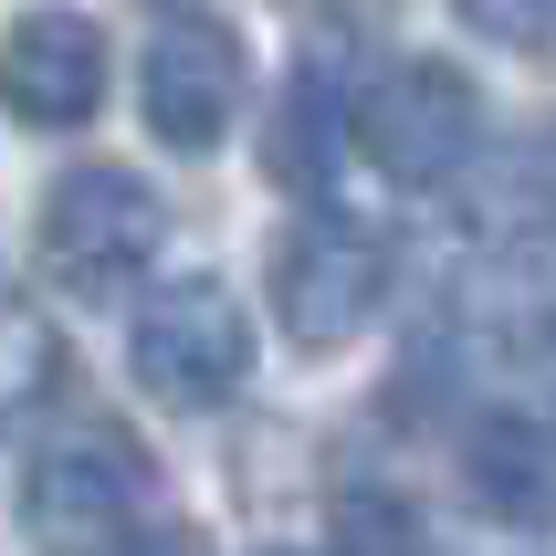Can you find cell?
<instances>
[{
	"mask_svg": "<svg viewBox=\"0 0 556 556\" xmlns=\"http://www.w3.org/2000/svg\"><path fill=\"white\" fill-rule=\"evenodd\" d=\"M137 526H157V452L105 409H74L22 463V535L42 556H116Z\"/></svg>",
	"mask_w": 556,
	"mask_h": 556,
	"instance_id": "cell-1",
	"label": "cell"
},
{
	"mask_svg": "<svg viewBox=\"0 0 556 556\" xmlns=\"http://www.w3.org/2000/svg\"><path fill=\"white\" fill-rule=\"evenodd\" d=\"M346 148L400 189H452L483 157V94L463 63L441 53H400L346 94Z\"/></svg>",
	"mask_w": 556,
	"mask_h": 556,
	"instance_id": "cell-2",
	"label": "cell"
},
{
	"mask_svg": "<svg viewBox=\"0 0 556 556\" xmlns=\"http://www.w3.org/2000/svg\"><path fill=\"white\" fill-rule=\"evenodd\" d=\"M126 368H137V389L168 400V409H220L252 378V315H242V294H231L220 274L157 283L148 305H137V326H126Z\"/></svg>",
	"mask_w": 556,
	"mask_h": 556,
	"instance_id": "cell-3",
	"label": "cell"
},
{
	"mask_svg": "<svg viewBox=\"0 0 556 556\" xmlns=\"http://www.w3.org/2000/svg\"><path fill=\"white\" fill-rule=\"evenodd\" d=\"M389 274H400V252H389L378 220H357V211H305L274 242V326L294 346H346L378 305H389Z\"/></svg>",
	"mask_w": 556,
	"mask_h": 556,
	"instance_id": "cell-4",
	"label": "cell"
},
{
	"mask_svg": "<svg viewBox=\"0 0 556 556\" xmlns=\"http://www.w3.org/2000/svg\"><path fill=\"white\" fill-rule=\"evenodd\" d=\"M31 242H42V263H53L74 294H116V283H137V274L157 263V242H168V211H157V189L137 179V168H116V157H85V168H63V179L42 189Z\"/></svg>",
	"mask_w": 556,
	"mask_h": 556,
	"instance_id": "cell-5",
	"label": "cell"
},
{
	"mask_svg": "<svg viewBox=\"0 0 556 556\" xmlns=\"http://www.w3.org/2000/svg\"><path fill=\"white\" fill-rule=\"evenodd\" d=\"M252 94V42L220 11H157L148 22V63H137V105H148V137L179 157H211L231 126H242Z\"/></svg>",
	"mask_w": 556,
	"mask_h": 556,
	"instance_id": "cell-6",
	"label": "cell"
},
{
	"mask_svg": "<svg viewBox=\"0 0 556 556\" xmlns=\"http://www.w3.org/2000/svg\"><path fill=\"white\" fill-rule=\"evenodd\" d=\"M0 105L42 137H74L105 105V22L94 11H22L0 31Z\"/></svg>",
	"mask_w": 556,
	"mask_h": 556,
	"instance_id": "cell-7",
	"label": "cell"
},
{
	"mask_svg": "<svg viewBox=\"0 0 556 556\" xmlns=\"http://www.w3.org/2000/svg\"><path fill=\"white\" fill-rule=\"evenodd\" d=\"M463 494L494 515V526H546L556 494V441L535 409H483L463 431Z\"/></svg>",
	"mask_w": 556,
	"mask_h": 556,
	"instance_id": "cell-8",
	"label": "cell"
},
{
	"mask_svg": "<svg viewBox=\"0 0 556 556\" xmlns=\"http://www.w3.org/2000/svg\"><path fill=\"white\" fill-rule=\"evenodd\" d=\"M337 148H346V85H337V63L315 53L305 74L283 85V105H274L263 168H274L283 189H326V179H337Z\"/></svg>",
	"mask_w": 556,
	"mask_h": 556,
	"instance_id": "cell-9",
	"label": "cell"
},
{
	"mask_svg": "<svg viewBox=\"0 0 556 556\" xmlns=\"http://www.w3.org/2000/svg\"><path fill=\"white\" fill-rule=\"evenodd\" d=\"M326 556H431V526L400 483H346L326 504Z\"/></svg>",
	"mask_w": 556,
	"mask_h": 556,
	"instance_id": "cell-10",
	"label": "cell"
},
{
	"mask_svg": "<svg viewBox=\"0 0 556 556\" xmlns=\"http://www.w3.org/2000/svg\"><path fill=\"white\" fill-rule=\"evenodd\" d=\"M63 378H74L63 337H53L31 305H0V420H22V409H53V400H63Z\"/></svg>",
	"mask_w": 556,
	"mask_h": 556,
	"instance_id": "cell-11",
	"label": "cell"
},
{
	"mask_svg": "<svg viewBox=\"0 0 556 556\" xmlns=\"http://www.w3.org/2000/svg\"><path fill=\"white\" fill-rule=\"evenodd\" d=\"M483 42H504V53H546V11H463Z\"/></svg>",
	"mask_w": 556,
	"mask_h": 556,
	"instance_id": "cell-12",
	"label": "cell"
},
{
	"mask_svg": "<svg viewBox=\"0 0 556 556\" xmlns=\"http://www.w3.org/2000/svg\"><path fill=\"white\" fill-rule=\"evenodd\" d=\"M116 556H211V535H200V526H179V515H157V526H137Z\"/></svg>",
	"mask_w": 556,
	"mask_h": 556,
	"instance_id": "cell-13",
	"label": "cell"
}]
</instances>
